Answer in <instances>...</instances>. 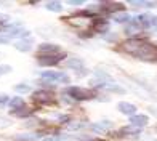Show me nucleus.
<instances>
[{
	"instance_id": "f3484780",
	"label": "nucleus",
	"mask_w": 157,
	"mask_h": 141,
	"mask_svg": "<svg viewBox=\"0 0 157 141\" xmlns=\"http://www.w3.org/2000/svg\"><path fill=\"white\" fill-rule=\"evenodd\" d=\"M45 8H47L48 11H56V13H59V11H63V5H61L59 2H48Z\"/></svg>"
},
{
	"instance_id": "393cba45",
	"label": "nucleus",
	"mask_w": 157,
	"mask_h": 141,
	"mask_svg": "<svg viewBox=\"0 0 157 141\" xmlns=\"http://www.w3.org/2000/svg\"><path fill=\"white\" fill-rule=\"evenodd\" d=\"M82 127H85V124H82V122H78V124H69V128H72V130H78V128H82Z\"/></svg>"
},
{
	"instance_id": "9d476101",
	"label": "nucleus",
	"mask_w": 157,
	"mask_h": 141,
	"mask_svg": "<svg viewBox=\"0 0 157 141\" xmlns=\"http://www.w3.org/2000/svg\"><path fill=\"white\" fill-rule=\"evenodd\" d=\"M8 39H11V37H23V39H26V37H29V31L27 29H21V27H11V29H8Z\"/></svg>"
},
{
	"instance_id": "0eeeda50",
	"label": "nucleus",
	"mask_w": 157,
	"mask_h": 141,
	"mask_svg": "<svg viewBox=\"0 0 157 141\" xmlns=\"http://www.w3.org/2000/svg\"><path fill=\"white\" fill-rule=\"evenodd\" d=\"M32 45H34V40L32 39H23V40H18L16 44H15V48L18 51H23V53H26V51H31V48H32Z\"/></svg>"
},
{
	"instance_id": "5701e85b",
	"label": "nucleus",
	"mask_w": 157,
	"mask_h": 141,
	"mask_svg": "<svg viewBox=\"0 0 157 141\" xmlns=\"http://www.w3.org/2000/svg\"><path fill=\"white\" fill-rule=\"evenodd\" d=\"M11 66L8 64H0V75H5V74H10L11 72Z\"/></svg>"
},
{
	"instance_id": "cd10ccee",
	"label": "nucleus",
	"mask_w": 157,
	"mask_h": 141,
	"mask_svg": "<svg viewBox=\"0 0 157 141\" xmlns=\"http://www.w3.org/2000/svg\"><path fill=\"white\" fill-rule=\"evenodd\" d=\"M6 101H8V96H6L5 93H0V104H3Z\"/></svg>"
},
{
	"instance_id": "412c9836",
	"label": "nucleus",
	"mask_w": 157,
	"mask_h": 141,
	"mask_svg": "<svg viewBox=\"0 0 157 141\" xmlns=\"http://www.w3.org/2000/svg\"><path fill=\"white\" fill-rule=\"evenodd\" d=\"M29 114V111H27L24 106L23 108H19V109H11V116H16V117H24Z\"/></svg>"
},
{
	"instance_id": "f8f14e48",
	"label": "nucleus",
	"mask_w": 157,
	"mask_h": 141,
	"mask_svg": "<svg viewBox=\"0 0 157 141\" xmlns=\"http://www.w3.org/2000/svg\"><path fill=\"white\" fill-rule=\"evenodd\" d=\"M138 32H141L140 23H138V21H130V23L127 24V27H125V34L127 35H135V34H138Z\"/></svg>"
},
{
	"instance_id": "4be33fe9",
	"label": "nucleus",
	"mask_w": 157,
	"mask_h": 141,
	"mask_svg": "<svg viewBox=\"0 0 157 141\" xmlns=\"http://www.w3.org/2000/svg\"><path fill=\"white\" fill-rule=\"evenodd\" d=\"M37 138H39L37 135H31V133H27V135L24 133V135H18L16 136V139H19V141H35Z\"/></svg>"
},
{
	"instance_id": "2eb2a0df",
	"label": "nucleus",
	"mask_w": 157,
	"mask_h": 141,
	"mask_svg": "<svg viewBox=\"0 0 157 141\" xmlns=\"http://www.w3.org/2000/svg\"><path fill=\"white\" fill-rule=\"evenodd\" d=\"M112 16H114V21H116V23H125V21L130 23V15L125 13V11H119V13H116V15H112Z\"/></svg>"
},
{
	"instance_id": "f257e3e1",
	"label": "nucleus",
	"mask_w": 157,
	"mask_h": 141,
	"mask_svg": "<svg viewBox=\"0 0 157 141\" xmlns=\"http://www.w3.org/2000/svg\"><path fill=\"white\" fill-rule=\"evenodd\" d=\"M42 79L50 83H69L71 79L66 72H58V70H45L42 72Z\"/></svg>"
},
{
	"instance_id": "9b49d317",
	"label": "nucleus",
	"mask_w": 157,
	"mask_h": 141,
	"mask_svg": "<svg viewBox=\"0 0 157 141\" xmlns=\"http://www.w3.org/2000/svg\"><path fill=\"white\" fill-rule=\"evenodd\" d=\"M109 29V23L106 19H95L93 21V31L95 32H106Z\"/></svg>"
},
{
	"instance_id": "a211bd4d",
	"label": "nucleus",
	"mask_w": 157,
	"mask_h": 141,
	"mask_svg": "<svg viewBox=\"0 0 157 141\" xmlns=\"http://www.w3.org/2000/svg\"><path fill=\"white\" fill-rule=\"evenodd\" d=\"M10 106H11V109H19V108L24 106V100L19 98V96H16V98H13V100L10 101Z\"/></svg>"
},
{
	"instance_id": "c85d7f7f",
	"label": "nucleus",
	"mask_w": 157,
	"mask_h": 141,
	"mask_svg": "<svg viewBox=\"0 0 157 141\" xmlns=\"http://www.w3.org/2000/svg\"><path fill=\"white\" fill-rule=\"evenodd\" d=\"M42 141H64V139L56 138V136H50V138H45V139H42Z\"/></svg>"
},
{
	"instance_id": "20e7f679",
	"label": "nucleus",
	"mask_w": 157,
	"mask_h": 141,
	"mask_svg": "<svg viewBox=\"0 0 157 141\" xmlns=\"http://www.w3.org/2000/svg\"><path fill=\"white\" fill-rule=\"evenodd\" d=\"M117 108H119V111L122 112V114H125V116H135V114H136V106L132 104V103L120 101V103L117 104Z\"/></svg>"
},
{
	"instance_id": "dca6fc26",
	"label": "nucleus",
	"mask_w": 157,
	"mask_h": 141,
	"mask_svg": "<svg viewBox=\"0 0 157 141\" xmlns=\"http://www.w3.org/2000/svg\"><path fill=\"white\" fill-rule=\"evenodd\" d=\"M101 88H106V90H111V91H116V93H120V95H124L125 93V90L122 87H119V85H114V83H104V85H99Z\"/></svg>"
},
{
	"instance_id": "6e6552de",
	"label": "nucleus",
	"mask_w": 157,
	"mask_h": 141,
	"mask_svg": "<svg viewBox=\"0 0 157 141\" xmlns=\"http://www.w3.org/2000/svg\"><path fill=\"white\" fill-rule=\"evenodd\" d=\"M101 10L103 11H108V13H112V15H116L119 11H124V5L122 3H114V2H108L101 5Z\"/></svg>"
},
{
	"instance_id": "ddd939ff",
	"label": "nucleus",
	"mask_w": 157,
	"mask_h": 141,
	"mask_svg": "<svg viewBox=\"0 0 157 141\" xmlns=\"http://www.w3.org/2000/svg\"><path fill=\"white\" fill-rule=\"evenodd\" d=\"M35 100L40 101V103H50L53 100V95L50 91H37L35 93Z\"/></svg>"
},
{
	"instance_id": "6ab92c4d",
	"label": "nucleus",
	"mask_w": 157,
	"mask_h": 141,
	"mask_svg": "<svg viewBox=\"0 0 157 141\" xmlns=\"http://www.w3.org/2000/svg\"><path fill=\"white\" fill-rule=\"evenodd\" d=\"M13 90H15L16 93H29V91H31V85H27V83H18V85H15Z\"/></svg>"
},
{
	"instance_id": "7ed1b4c3",
	"label": "nucleus",
	"mask_w": 157,
	"mask_h": 141,
	"mask_svg": "<svg viewBox=\"0 0 157 141\" xmlns=\"http://www.w3.org/2000/svg\"><path fill=\"white\" fill-rule=\"evenodd\" d=\"M40 56H50V55H59V47L55 44H42L39 45Z\"/></svg>"
},
{
	"instance_id": "a878e982",
	"label": "nucleus",
	"mask_w": 157,
	"mask_h": 141,
	"mask_svg": "<svg viewBox=\"0 0 157 141\" xmlns=\"http://www.w3.org/2000/svg\"><path fill=\"white\" fill-rule=\"evenodd\" d=\"M6 44H10L8 35H0V45H6Z\"/></svg>"
},
{
	"instance_id": "c756f323",
	"label": "nucleus",
	"mask_w": 157,
	"mask_h": 141,
	"mask_svg": "<svg viewBox=\"0 0 157 141\" xmlns=\"http://www.w3.org/2000/svg\"><path fill=\"white\" fill-rule=\"evenodd\" d=\"M10 122L6 120V119H0V127H8Z\"/></svg>"
},
{
	"instance_id": "bb28decb",
	"label": "nucleus",
	"mask_w": 157,
	"mask_h": 141,
	"mask_svg": "<svg viewBox=\"0 0 157 141\" xmlns=\"http://www.w3.org/2000/svg\"><path fill=\"white\" fill-rule=\"evenodd\" d=\"M117 39V35H114V34H106L104 35V40H108V42H112V40H116Z\"/></svg>"
},
{
	"instance_id": "f03ea898",
	"label": "nucleus",
	"mask_w": 157,
	"mask_h": 141,
	"mask_svg": "<svg viewBox=\"0 0 157 141\" xmlns=\"http://www.w3.org/2000/svg\"><path fill=\"white\" fill-rule=\"evenodd\" d=\"M67 93L74 98V100H90L93 98V93L87 88H82V87H71L67 90Z\"/></svg>"
},
{
	"instance_id": "39448f33",
	"label": "nucleus",
	"mask_w": 157,
	"mask_h": 141,
	"mask_svg": "<svg viewBox=\"0 0 157 141\" xmlns=\"http://www.w3.org/2000/svg\"><path fill=\"white\" fill-rule=\"evenodd\" d=\"M112 127H114V124L111 120H101V122H96L93 125H90V128L93 131H96V133H104V131L111 130Z\"/></svg>"
},
{
	"instance_id": "b1692460",
	"label": "nucleus",
	"mask_w": 157,
	"mask_h": 141,
	"mask_svg": "<svg viewBox=\"0 0 157 141\" xmlns=\"http://www.w3.org/2000/svg\"><path fill=\"white\" fill-rule=\"evenodd\" d=\"M87 74H88V70L85 69V67H82V69L75 70V75H77V77H83V75H87Z\"/></svg>"
},
{
	"instance_id": "1a4fd4ad",
	"label": "nucleus",
	"mask_w": 157,
	"mask_h": 141,
	"mask_svg": "<svg viewBox=\"0 0 157 141\" xmlns=\"http://www.w3.org/2000/svg\"><path fill=\"white\" fill-rule=\"evenodd\" d=\"M147 122H149L147 116H132V119H130L132 127H136V128H143V127H146Z\"/></svg>"
},
{
	"instance_id": "7c9ffc66",
	"label": "nucleus",
	"mask_w": 157,
	"mask_h": 141,
	"mask_svg": "<svg viewBox=\"0 0 157 141\" xmlns=\"http://www.w3.org/2000/svg\"><path fill=\"white\" fill-rule=\"evenodd\" d=\"M71 5H82V0H71Z\"/></svg>"
},
{
	"instance_id": "aec40b11",
	"label": "nucleus",
	"mask_w": 157,
	"mask_h": 141,
	"mask_svg": "<svg viewBox=\"0 0 157 141\" xmlns=\"http://www.w3.org/2000/svg\"><path fill=\"white\" fill-rule=\"evenodd\" d=\"M141 128H136V127H125V128H122V133H127V135H132V136H136L140 135Z\"/></svg>"
},
{
	"instance_id": "4468645a",
	"label": "nucleus",
	"mask_w": 157,
	"mask_h": 141,
	"mask_svg": "<svg viewBox=\"0 0 157 141\" xmlns=\"http://www.w3.org/2000/svg\"><path fill=\"white\" fill-rule=\"evenodd\" d=\"M66 67L74 69V70H78V69L83 67V63H82V59H78V58H71V59L66 61Z\"/></svg>"
},
{
	"instance_id": "423d86ee",
	"label": "nucleus",
	"mask_w": 157,
	"mask_h": 141,
	"mask_svg": "<svg viewBox=\"0 0 157 141\" xmlns=\"http://www.w3.org/2000/svg\"><path fill=\"white\" fill-rule=\"evenodd\" d=\"M61 61V55H50V56H40V59H37V63L40 66H53L56 63Z\"/></svg>"
}]
</instances>
